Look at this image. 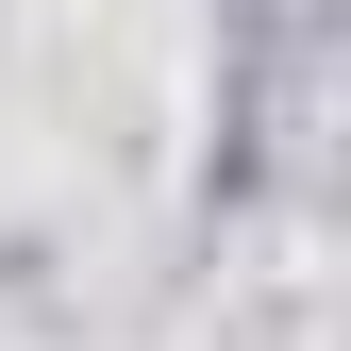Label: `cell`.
<instances>
[{"mask_svg": "<svg viewBox=\"0 0 351 351\" xmlns=\"http://www.w3.org/2000/svg\"><path fill=\"white\" fill-rule=\"evenodd\" d=\"M0 134H51L101 184H151L167 134H184V0H34Z\"/></svg>", "mask_w": 351, "mask_h": 351, "instance_id": "1", "label": "cell"}]
</instances>
